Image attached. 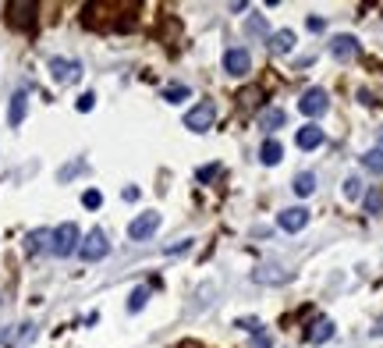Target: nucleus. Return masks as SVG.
Masks as SVG:
<instances>
[{"mask_svg":"<svg viewBox=\"0 0 383 348\" xmlns=\"http://www.w3.org/2000/svg\"><path fill=\"white\" fill-rule=\"evenodd\" d=\"M78 245H82V231H78V224H60V228L54 231V238H50V253L54 256H71V253H78Z\"/></svg>","mask_w":383,"mask_h":348,"instance_id":"f257e3e1","label":"nucleus"},{"mask_svg":"<svg viewBox=\"0 0 383 348\" xmlns=\"http://www.w3.org/2000/svg\"><path fill=\"white\" fill-rule=\"evenodd\" d=\"M36 11H39L36 0H11V4H8V22H11V29L29 32L36 25Z\"/></svg>","mask_w":383,"mask_h":348,"instance_id":"f03ea898","label":"nucleus"},{"mask_svg":"<svg viewBox=\"0 0 383 348\" xmlns=\"http://www.w3.org/2000/svg\"><path fill=\"white\" fill-rule=\"evenodd\" d=\"M106 253H111V242H106L103 228H93L89 235L82 238V245H78V256H82L85 263H96V259H103Z\"/></svg>","mask_w":383,"mask_h":348,"instance_id":"7ed1b4c3","label":"nucleus"},{"mask_svg":"<svg viewBox=\"0 0 383 348\" xmlns=\"http://www.w3.org/2000/svg\"><path fill=\"white\" fill-rule=\"evenodd\" d=\"M213 121H217V104L202 100V104H196L185 114V128L188 132H206V128H213Z\"/></svg>","mask_w":383,"mask_h":348,"instance_id":"20e7f679","label":"nucleus"},{"mask_svg":"<svg viewBox=\"0 0 383 348\" xmlns=\"http://www.w3.org/2000/svg\"><path fill=\"white\" fill-rule=\"evenodd\" d=\"M156 228H160V213H153V210H149V213H139L132 224H128V238H132V242H146Z\"/></svg>","mask_w":383,"mask_h":348,"instance_id":"39448f33","label":"nucleus"},{"mask_svg":"<svg viewBox=\"0 0 383 348\" xmlns=\"http://www.w3.org/2000/svg\"><path fill=\"white\" fill-rule=\"evenodd\" d=\"M327 107H330V100H327V93H323V89H305V93H302V100H298V111H302L305 117H319V114H327Z\"/></svg>","mask_w":383,"mask_h":348,"instance_id":"423d86ee","label":"nucleus"},{"mask_svg":"<svg viewBox=\"0 0 383 348\" xmlns=\"http://www.w3.org/2000/svg\"><path fill=\"white\" fill-rule=\"evenodd\" d=\"M50 75H54V82H60V86H68V82H78V78H82V65H78V60L50 57Z\"/></svg>","mask_w":383,"mask_h":348,"instance_id":"0eeeda50","label":"nucleus"},{"mask_svg":"<svg viewBox=\"0 0 383 348\" xmlns=\"http://www.w3.org/2000/svg\"><path fill=\"white\" fill-rule=\"evenodd\" d=\"M248 68H252V57H248V50H245V47H234V50H227V54H224V71H227V75L242 78Z\"/></svg>","mask_w":383,"mask_h":348,"instance_id":"6e6552de","label":"nucleus"},{"mask_svg":"<svg viewBox=\"0 0 383 348\" xmlns=\"http://www.w3.org/2000/svg\"><path fill=\"white\" fill-rule=\"evenodd\" d=\"M277 224H281L284 231H302L305 224H309V210L305 207H291V210H281V217H277Z\"/></svg>","mask_w":383,"mask_h":348,"instance_id":"1a4fd4ad","label":"nucleus"},{"mask_svg":"<svg viewBox=\"0 0 383 348\" xmlns=\"http://www.w3.org/2000/svg\"><path fill=\"white\" fill-rule=\"evenodd\" d=\"M334 338V320H327V316H319L309 331H305V341L309 345H323V341H330Z\"/></svg>","mask_w":383,"mask_h":348,"instance_id":"9d476101","label":"nucleus"},{"mask_svg":"<svg viewBox=\"0 0 383 348\" xmlns=\"http://www.w3.org/2000/svg\"><path fill=\"white\" fill-rule=\"evenodd\" d=\"M330 54H334L337 60H351V57L358 54V39H355V36H334Z\"/></svg>","mask_w":383,"mask_h":348,"instance_id":"9b49d317","label":"nucleus"},{"mask_svg":"<svg viewBox=\"0 0 383 348\" xmlns=\"http://www.w3.org/2000/svg\"><path fill=\"white\" fill-rule=\"evenodd\" d=\"M294 142H298V150H316V146H323V128H319V125H305V128H298Z\"/></svg>","mask_w":383,"mask_h":348,"instance_id":"f8f14e48","label":"nucleus"},{"mask_svg":"<svg viewBox=\"0 0 383 348\" xmlns=\"http://www.w3.org/2000/svg\"><path fill=\"white\" fill-rule=\"evenodd\" d=\"M25 111H29V96L25 93H14L11 96V107H8V125L18 128L21 121H25Z\"/></svg>","mask_w":383,"mask_h":348,"instance_id":"ddd939ff","label":"nucleus"},{"mask_svg":"<svg viewBox=\"0 0 383 348\" xmlns=\"http://www.w3.org/2000/svg\"><path fill=\"white\" fill-rule=\"evenodd\" d=\"M266 43H270L273 54H288V50L294 47V32H291V29H277V32H270Z\"/></svg>","mask_w":383,"mask_h":348,"instance_id":"4468645a","label":"nucleus"},{"mask_svg":"<svg viewBox=\"0 0 383 348\" xmlns=\"http://www.w3.org/2000/svg\"><path fill=\"white\" fill-rule=\"evenodd\" d=\"M259 160L266 163V167H273V163H281L284 160V146L277 139H266L263 142V150H259Z\"/></svg>","mask_w":383,"mask_h":348,"instance_id":"2eb2a0df","label":"nucleus"},{"mask_svg":"<svg viewBox=\"0 0 383 348\" xmlns=\"http://www.w3.org/2000/svg\"><path fill=\"white\" fill-rule=\"evenodd\" d=\"M284 121H288V114H284L281 107H266L263 117H259V125H263L266 132H277V128H284Z\"/></svg>","mask_w":383,"mask_h":348,"instance_id":"dca6fc26","label":"nucleus"},{"mask_svg":"<svg viewBox=\"0 0 383 348\" xmlns=\"http://www.w3.org/2000/svg\"><path fill=\"white\" fill-rule=\"evenodd\" d=\"M50 238H54V231H47V228H39V231H32L29 238H25V249L36 256V253H43V249H50Z\"/></svg>","mask_w":383,"mask_h":348,"instance_id":"f3484780","label":"nucleus"},{"mask_svg":"<svg viewBox=\"0 0 383 348\" xmlns=\"http://www.w3.org/2000/svg\"><path fill=\"white\" fill-rule=\"evenodd\" d=\"M255 281H259V284H288L291 274L288 270H277V267H263V270H255Z\"/></svg>","mask_w":383,"mask_h":348,"instance_id":"a211bd4d","label":"nucleus"},{"mask_svg":"<svg viewBox=\"0 0 383 348\" xmlns=\"http://www.w3.org/2000/svg\"><path fill=\"white\" fill-rule=\"evenodd\" d=\"M291 189H294L298 196H302V199H305V196H312V192H316V174H312V171H302V174L294 178V185H291Z\"/></svg>","mask_w":383,"mask_h":348,"instance_id":"6ab92c4d","label":"nucleus"},{"mask_svg":"<svg viewBox=\"0 0 383 348\" xmlns=\"http://www.w3.org/2000/svg\"><path fill=\"white\" fill-rule=\"evenodd\" d=\"M362 167H366L369 174H380L383 178V150H369L366 156H362Z\"/></svg>","mask_w":383,"mask_h":348,"instance_id":"aec40b11","label":"nucleus"},{"mask_svg":"<svg viewBox=\"0 0 383 348\" xmlns=\"http://www.w3.org/2000/svg\"><path fill=\"white\" fill-rule=\"evenodd\" d=\"M146 299H149V288H146V284H139V288H135L132 295H128V310H132V313H139L142 305H146Z\"/></svg>","mask_w":383,"mask_h":348,"instance_id":"412c9836","label":"nucleus"},{"mask_svg":"<svg viewBox=\"0 0 383 348\" xmlns=\"http://www.w3.org/2000/svg\"><path fill=\"white\" fill-rule=\"evenodd\" d=\"M192 93H188V86H167L163 89V100L167 104H181V100H188Z\"/></svg>","mask_w":383,"mask_h":348,"instance_id":"4be33fe9","label":"nucleus"},{"mask_svg":"<svg viewBox=\"0 0 383 348\" xmlns=\"http://www.w3.org/2000/svg\"><path fill=\"white\" fill-rule=\"evenodd\" d=\"M366 213H383V192L380 189H373L366 196Z\"/></svg>","mask_w":383,"mask_h":348,"instance_id":"5701e85b","label":"nucleus"},{"mask_svg":"<svg viewBox=\"0 0 383 348\" xmlns=\"http://www.w3.org/2000/svg\"><path fill=\"white\" fill-rule=\"evenodd\" d=\"M248 32H252V36H266V22H263V14H252V18H248Z\"/></svg>","mask_w":383,"mask_h":348,"instance_id":"b1692460","label":"nucleus"},{"mask_svg":"<svg viewBox=\"0 0 383 348\" xmlns=\"http://www.w3.org/2000/svg\"><path fill=\"white\" fill-rule=\"evenodd\" d=\"M100 202H103V196H100L96 189H89V192H85V196H82V207H85V210H96V207H100Z\"/></svg>","mask_w":383,"mask_h":348,"instance_id":"393cba45","label":"nucleus"},{"mask_svg":"<svg viewBox=\"0 0 383 348\" xmlns=\"http://www.w3.org/2000/svg\"><path fill=\"white\" fill-rule=\"evenodd\" d=\"M345 196H348V199H358V196H362V181H358V178H348V181H345Z\"/></svg>","mask_w":383,"mask_h":348,"instance_id":"a878e982","label":"nucleus"},{"mask_svg":"<svg viewBox=\"0 0 383 348\" xmlns=\"http://www.w3.org/2000/svg\"><path fill=\"white\" fill-rule=\"evenodd\" d=\"M93 104H96V96H93V93L78 96V111H82V114H85V111H93Z\"/></svg>","mask_w":383,"mask_h":348,"instance_id":"bb28decb","label":"nucleus"},{"mask_svg":"<svg viewBox=\"0 0 383 348\" xmlns=\"http://www.w3.org/2000/svg\"><path fill=\"white\" fill-rule=\"evenodd\" d=\"M238 327H242V331H252V334H259V331H263L259 320H238Z\"/></svg>","mask_w":383,"mask_h":348,"instance_id":"cd10ccee","label":"nucleus"},{"mask_svg":"<svg viewBox=\"0 0 383 348\" xmlns=\"http://www.w3.org/2000/svg\"><path fill=\"white\" fill-rule=\"evenodd\" d=\"M188 245H192V238H181V242H174V245H167V253H170V256H174V253L188 249Z\"/></svg>","mask_w":383,"mask_h":348,"instance_id":"c85d7f7f","label":"nucleus"},{"mask_svg":"<svg viewBox=\"0 0 383 348\" xmlns=\"http://www.w3.org/2000/svg\"><path fill=\"white\" fill-rule=\"evenodd\" d=\"M213 174H217V163H209V167H202V171H199V181H209Z\"/></svg>","mask_w":383,"mask_h":348,"instance_id":"c756f323","label":"nucleus"},{"mask_svg":"<svg viewBox=\"0 0 383 348\" xmlns=\"http://www.w3.org/2000/svg\"><path fill=\"white\" fill-rule=\"evenodd\" d=\"M255 96H259V89H248V93H242L238 100H242V104H255Z\"/></svg>","mask_w":383,"mask_h":348,"instance_id":"7c9ffc66","label":"nucleus"},{"mask_svg":"<svg viewBox=\"0 0 383 348\" xmlns=\"http://www.w3.org/2000/svg\"><path fill=\"white\" fill-rule=\"evenodd\" d=\"M373 338H383V320H376V327H373Z\"/></svg>","mask_w":383,"mask_h":348,"instance_id":"2f4dec72","label":"nucleus"},{"mask_svg":"<svg viewBox=\"0 0 383 348\" xmlns=\"http://www.w3.org/2000/svg\"><path fill=\"white\" fill-rule=\"evenodd\" d=\"M380 150H383V128H380Z\"/></svg>","mask_w":383,"mask_h":348,"instance_id":"473e14b6","label":"nucleus"}]
</instances>
